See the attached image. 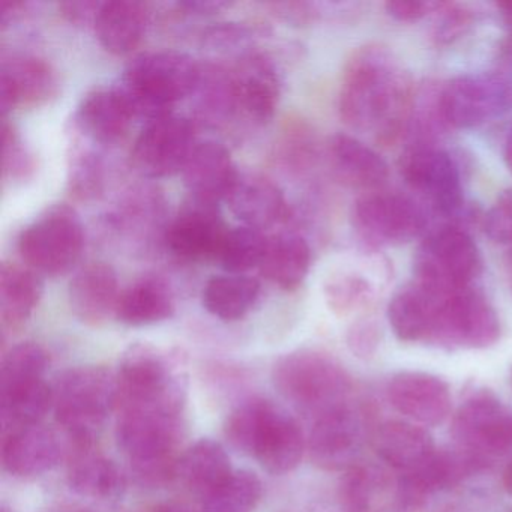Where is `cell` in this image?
<instances>
[{
    "instance_id": "cell-1",
    "label": "cell",
    "mask_w": 512,
    "mask_h": 512,
    "mask_svg": "<svg viewBox=\"0 0 512 512\" xmlns=\"http://www.w3.org/2000/svg\"><path fill=\"white\" fill-rule=\"evenodd\" d=\"M415 91L388 47L365 44L344 67L338 112L352 130L373 133L382 146L395 145L407 137Z\"/></svg>"
},
{
    "instance_id": "cell-2",
    "label": "cell",
    "mask_w": 512,
    "mask_h": 512,
    "mask_svg": "<svg viewBox=\"0 0 512 512\" xmlns=\"http://www.w3.org/2000/svg\"><path fill=\"white\" fill-rule=\"evenodd\" d=\"M224 434L236 451L250 455L272 475L295 470L307 449L298 421L283 407L262 397L239 403L227 416Z\"/></svg>"
},
{
    "instance_id": "cell-3",
    "label": "cell",
    "mask_w": 512,
    "mask_h": 512,
    "mask_svg": "<svg viewBox=\"0 0 512 512\" xmlns=\"http://www.w3.org/2000/svg\"><path fill=\"white\" fill-rule=\"evenodd\" d=\"M184 427V410H118L116 440L139 484L163 487L176 479Z\"/></svg>"
},
{
    "instance_id": "cell-4",
    "label": "cell",
    "mask_w": 512,
    "mask_h": 512,
    "mask_svg": "<svg viewBox=\"0 0 512 512\" xmlns=\"http://www.w3.org/2000/svg\"><path fill=\"white\" fill-rule=\"evenodd\" d=\"M200 64L175 50L143 53L125 68L119 89L134 118L148 122L173 115L179 101L191 97L199 82Z\"/></svg>"
},
{
    "instance_id": "cell-5",
    "label": "cell",
    "mask_w": 512,
    "mask_h": 512,
    "mask_svg": "<svg viewBox=\"0 0 512 512\" xmlns=\"http://www.w3.org/2000/svg\"><path fill=\"white\" fill-rule=\"evenodd\" d=\"M116 374L97 365L65 371L53 386L56 422L74 449L94 448L101 428L116 410Z\"/></svg>"
},
{
    "instance_id": "cell-6",
    "label": "cell",
    "mask_w": 512,
    "mask_h": 512,
    "mask_svg": "<svg viewBox=\"0 0 512 512\" xmlns=\"http://www.w3.org/2000/svg\"><path fill=\"white\" fill-rule=\"evenodd\" d=\"M272 380L281 397L311 421L352 401V377L337 359L320 350L299 349L281 356Z\"/></svg>"
},
{
    "instance_id": "cell-7",
    "label": "cell",
    "mask_w": 512,
    "mask_h": 512,
    "mask_svg": "<svg viewBox=\"0 0 512 512\" xmlns=\"http://www.w3.org/2000/svg\"><path fill=\"white\" fill-rule=\"evenodd\" d=\"M116 385V410H185L187 376L182 364L175 355L152 344H134L124 353Z\"/></svg>"
},
{
    "instance_id": "cell-8",
    "label": "cell",
    "mask_w": 512,
    "mask_h": 512,
    "mask_svg": "<svg viewBox=\"0 0 512 512\" xmlns=\"http://www.w3.org/2000/svg\"><path fill=\"white\" fill-rule=\"evenodd\" d=\"M481 271V251L461 226L431 232L419 245L413 262L415 283L442 295L473 287Z\"/></svg>"
},
{
    "instance_id": "cell-9",
    "label": "cell",
    "mask_w": 512,
    "mask_h": 512,
    "mask_svg": "<svg viewBox=\"0 0 512 512\" xmlns=\"http://www.w3.org/2000/svg\"><path fill=\"white\" fill-rule=\"evenodd\" d=\"M85 232L79 215L67 205H55L35 218L19 238V253L38 275L59 277L79 262Z\"/></svg>"
},
{
    "instance_id": "cell-10",
    "label": "cell",
    "mask_w": 512,
    "mask_h": 512,
    "mask_svg": "<svg viewBox=\"0 0 512 512\" xmlns=\"http://www.w3.org/2000/svg\"><path fill=\"white\" fill-rule=\"evenodd\" d=\"M436 295L427 343L443 349H487L499 341L500 320L484 293L475 287Z\"/></svg>"
},
{
    "instance_id": "cell-11",
    "label": "cell",
    "mask_w": 512,
    "mask_h": 512,
    "mask_svg": "<svg viewBox=\"0 0 512 512\" xmlns=\"http://www.w3.org/2000/svg\"><path fill=\"white\" fill-rule=\"evenodd\" d=\"M352 223L365 247L385 248L407 244L427 230L425 209L403 193L376 190L355 202Z\"/></svg>"
},
{
    "instance_id": "cell-12",
    "label": "cell",
    "mask_w": 512,
    "mask_h": 512,
    "mask_svg": "<svg viewBox=\"0 0 512 512\" xmlns=\"http://www.w3.org/2000/svg\"><path fill=\"white\" fill-rule=\"evenodd\" d=\"M455 446L484 464L512 449V412L490 389H475L452 419Z\"/></svg>"
},
{
    "instance_id": "cell-13",
    "label": "cell",
    "mask_w": 512,
    "mask_h": 512,
    "mask_svg": "<svg viewBox=\"0 0 512 512\" xmlns=\"http://www.w3.org/2000/svg\"><path fill=\"white\" fill-rule=\"evenodd\" d=\"M440 100L449 128L470 130L512 109V82L503 74H466L443 83Z\"/></svg>"
},
{
    "instance_id": "cell-14",
    "label": "cell",
    "mask_w": 512,
    "mask_h": 512,
    "mask_svg": "<svg viewBox=\"0 0 512 512\" xmlns=\"http://www.w3.org/2000/svg\"><path fill=\"white\" fill-rule=\"evenodd\" d=\"M400 172L406 184L443 217L463 214L460 167L437 145H409L401 155Z\"/></svg>"
},
{
    "instance_id": "cell-15",
    "label": "cell",
    "mask_w": 512,
    "mask_h": 512,
    "mask_svg": "<svg viewBox=\"0 0 512 512\" xmlns=\"http://www.w3.org/2000/svg\"><path fill=\"white\" fill-rule=\"evenodd\" d=\"M367 413L352 401L314 419L307 449L317 467L329 472H346L358 464L367 439Z\"/></svg>"
},
{
    "instance_id": "cell-16",
    "label": "cell",
    "mask_w": 512,
    "mask_h": 512,
    "mask_svg": "<svg viewBox=\"0 0 512 512\" xmlns=\"http://www.w3.org/2000/svg\"><path fill=\"white\" fill-rule=\"evenodd\" d=\"M193 119L173 115L148 122L134 143L131 158L140 175L160 179L182 172L196 148Z\"/></svg>"
},
{
    "instance_id": "cell-17",
    "label": "cell",
    "mask_w": 512,
    "mask_h": 512,
    "mask_svg": "<svg viewBox=\"0 0 512 512\" xmlns=\"http://www.w3.org/2000/svg\"><path fill=\"white\" fill-rule=\"evenodd\" d=\"M229 227L217 205L191 199L164 232L167 250L184 262H217Z\"/></svg>"
},
{
    "instance_id": "cell-18",
    "label": "cell",
    "mask_w": 512,
    "mask_h": 512,
    "mask_svg": "<svg viewBox=\"0 0 512 512\" xmlns=\"http://www.w3.org/2000/svg\"><path fill=\"white\" fill-rule=\"evenodd\" d=\"M235 89L236 118L265 125L274 118L281 98L277 65L265 53H244L229 65Z\"/></svg>"
},
{
    "instance_id": "cell-19",
    "label": "cell",
    "mask_w": 512,
    "mask_h": 512,
    "mask_svg": "<svg viewBox=\"0 0 512 512\" xmlns=\"http://www.w3.org/2000/svg\"><path fill=\"white\" fill-rule=\"evenodd\" d=\"M487 464L463 449L437 448L421 466L401 473L397 497L404 508H419L431 496L460 484Z\"/></svg>"
},
{
    "instance_id": "cell-20",
    "label": "cell",
    "mask_w": 512,
    "mask_h": 512,
    "mask_svg": "<svg viewBox=\"0 0 512 512\" xmlns=\"http://www.w3.org/2000/svg\"><path fill=\"white\" fill-rule=\"evenodd\" d=\"M59 79L49 61L29 53H16L0 67V107L2 115L16 109L44 106L58 95Z\"/></svg>"
},
{
    "instance_id": "cell-21",
    "label": "cell",
    "mask_w": 512,
    "mask_h": 512,
    "mask_svg": "<svg viewBox=\"0 0 512 512\" xmlns=\"http://www.w3.org/2000/svg\"><path fill=\"white\" fill-rule=\"evenodd\" d=\"M386 395L400 415L422 427L443 424L451 413V388L436 374L401 371L389 380Z\"/></svg>"
},
{
    "instance_id": "cell-22",
    "label": "cell",
    "mask_w": 512,
    "mask_h": 512,
    "mask_svg": "<svg viewBox=\"0 0 512 512\" xmlns=\"http://www.w3.org/2000/svg\"><path fill=\"white\" fill-rule=\"evenodd\" d=\"M238 175L229 149L212 140L197 143L182 170L191 199L208 205L226 200Z\"/></svg>"
},
{
    "instance_id": "cell-23",
    "label": "cell",
    "mask_w": 512,
    "mask_h": 512,
    "mask_svg": "<svg viewBox=\"0 0 512 512\" xmlns=\"http://www.w3.org/2000/svg\"><path fill=\"white\" fill-rule=\"evenodd\" d=\"M121 292L115 269L107 263L94 262L74 275L68 296L71 310L80 322L101 326L116 316Z\"/></svg>"
},
{
    "instance_id": "cell-24",
    "label": "cell",
    "mask_w": 512,
    "mask_h": 512,
    "mask_svg": "<svg viewBox=\"0 0 512 512\" xmlns=\"http://www.w3.org/2000/svg\"><path fill=\"white\" fill-rule=\"evenodd\" d=\"M226 202L242 226L253 229H268L289 218L283 191L259 173H239Z\"/></svg>"
},
{
    "instance_id": "cell-25",
    "label": "cell",
    "mask_w": 512,
    "mask_h": 512,
    "mask_svg": "<svg viewBox=\"0 0 512 512\" xmlns=\"http://www.w3.org/2000/svg\"><path fill=\"white\" fill-rule=\"evenodd\" d=\"M58 436L43 425L4 433L2 464L5 472L17 478H34L50 472L61 461Z\"/></svg>"
},
{
    "instance_id": "cell-26",
    "label": "cell",
    "mask_w": 512,
    "mask_h": 512,
    "mask_svg": "<svg viewBox=\"0 0 512 512\" xmlns=\"http://www.w3.org/2000/svg\"><path fill=\"white\" fill-rule=\"evenodd\" d=\"M328 160L341 184L364 193L382 190L389 178L386 161L370 146L349 134H335L329 140Z\"/></svg>"
},
{
    "instance_id": "cell-27",
    "label": "cell",
    "mask_w": 512,
    "mask_h": 512,
    "mask_svg": "<svg viewBox=\"0 0 512 512\" xmlns=\"http://www.w3.org/2000/svg\"><path fill=\"white\" fill-rule=\"evenodd\" d=\"M134 119L127 100L116 86L89 92L80 101L76 113L79 130L101 145H112L124 139Z\"/></svg>"
},
{
    "instance_id": "cell-28",
    "label": "cell",
    "mask_w": 512,
    "mask_h": 512,
    "mask_svg": "<svg viewBox=\"0 0 512 512\" xmlns=\"http://www.w3.org/2000/svg\"><path fill=\"white\" fill-rule=\"evenodd\" d=\"M149 23V11L137 0L101 2L94 29L104 50L116 56L128 55L142 43Z\"/></svg>"
},
{
    "instance_id": "cell-29",
    "label": "cell",
    "mask_w": 512,
    "mask_h": 512,
    "mask_svg": "<svg viewBox=\"0 0 512 512\" xmlns=\"http://www.w3.org/2000/svg\"><path fill=\"white\" fill-rule=\"evenodd\" d=\"M373 446L380 460L401 473L421 466L437 449L427 428L397 419L379 425L373 436Z\"/></svg>"
},
{
    "instance_id": "cell-30",
    "label": "cell",
    "mask_w": 512,
    "mask_h": 512,
    "mask_svg": "<svg viewBox=\"0 0 512 512\" xmlns=\"http://www.w3.org/2000/svg\"><path fill=\"white\" fill-rule=\"evenodd\" d=\"M67 478L74 493L92 500L119 499L127 488L121 467L94 448L70 451Z\"/></svg>"
},
{
    "instance_id": "cell-31",
    "label": "cell",
    "mask_w": 512,
    "mask_h": 512,
    "mask_svg": "<svg viewBox=\"0 0 512 512\" xmlns=\"http://www.w3.org/2000/svg\"><path fill=\"white\" fill-rule=\"evenodd\" d=\"M191 100L197 127L221 128L235 119V89L230 67L220 62L200 64L199 82Z\"/></svg>"
},
{
    "instance_id": "cell-32",
    "label": "cell",
    "mask_w": 512,
    "mask_h": 512,
    "mask_svg": "<svg viewBox=\"0 0 512 512\" xmlns=\"http://www.w3.org/2000/svg\"><path fill=\"white\" fill-rule=\"evenodd\" d=\"M232 473L226 448L212 439L197 440L185 449L176 466V479L202 499L217 490Z\"/></svg>"
},
{
    "instance_id": "cell-33",
    "label": "cell",
    "mask_w": 512,
    "mask_h": 512,
    "mask_svg": "<svg viewBox=\"0 0 512 512\" xmlns=\"http://www.w3.org/2000/svg\"><path fill=\"white\" fill-rule=\"evenodd\" d=\"M175 311L170 287L161 278L143 277L122 290L115 317L127 326H149L166 322Z\"/></svg>"
},
{
    "instance_id": "cell-34",
    "label": "cell",
    "mask_w": 512,
    "mask_h": 512,
    "mask_svg": "<svg viewBox=\"0 0 512 512\" xmlns=\"http://www.w3.org/2000/svg\"><path fill=\"white\" fill-rule=\"evenodd\" d=\"M43 296L37 272L17 263H4L0 271V322L5 331L22 328Z\"/></svg>"
},
{
    "instance_id": "cell-35",
    "label": "cell",
    "mask_w": 512,
    "mask_h": 512,
    "mask_svg": "<svg viewBox=\"0 0 512 512\" xmlns=\"http://www.w3.org/2000/svg\"><path fill=\"white\" fill-rule=\"evenodd\" d=\"M311 266V248L302 236L281 233L271 236L266 244L260 272L274 286L292 292L298 289Z\"/></svg>"
},
{
    "instance_id": "cell-36",
    "label": "cell",
    "mask_w": 512,
    "mask_h": 512,
    "mask_svg": "<svg viewBox=\"0 0 512 512\" xmlns=\"http://www.w3.org/2000/svg\"><path fill=\"white\" fill-rule=\"evenodd\" d=\"M436 295L413 281L395 293L388 305V322L395 337L404 343H427L433 326Z\"/></svg>"
},
{
    "instance_id": "cell-37",
    "label": "cell",
    "mask_w": 512,
    "mask_h": 512,
    "mask_svg": "<svg viewBox=\"0 0 512 512\" xmlns=\"http://www.w3.org/2000/svg\"><path fill=\"white\" fill-rule=\"evenodd\" d=\"M260 295L259 281L242 274L217 275L203 287V307L209 314L236 322L250 313Z\"/></svg>"
},
{
    "instance_id": "cell-38",
    "label": "cell",
    "mask_w": 512,
    "mask_h": 512,
    "mask_svg": "<svg viewBox=\"0 0 512 512\" xmlns=\"http://www.w3.org/2000/svg\"><path fill=\"white\" fill-rule=\"evenodd\" d=\"M0 395L4 433L41 424L53 409V388L46 379L2 389Z\"/></svg>"
},
{
    "instance_id": "cell-39",
    "label": "cell",
    "mask_w": 512,
    "mask_h": 512,
    "mask_svg": "<svg viewBox=\"0 0 512 512\" xmlns=\"http://www.w3.org/2000/svg\"><path fill=\"white\" fill-rule=\"evenodd\" d=\"M442 85L430 80L416 88L407 130V137L412 140L410 145H436L440 137L451 131L440 100Z\"/></svg>"
},
{
    "instance_id": "cell-40",
    "label": "cell",
    "mask_w": 512,
    "mask_h": 512,
    "mask_svg": "<svg viewBox=\"0 0 512 512\" xmlns=\"http://www.w3.org/2000/svg\"><path fill=\"white\" fill-rule=\"evenodd\" d=\"M262 496V481L256 473L233 470L217 490L203 499L202 512H254Z\"/></svg>"
},
{
    "instance_id": "cell-41",
    "label": "cell",
    "mask_w": 512,
    "mask_h": 512,
    "mask_svg": "<svg viewBox=\"0 0 512 512\" xmlns=\"http://www.w3.org/2000/svg\"><path fill=\"white\" fill-rule=\"evenodd\" d=\"M268 236L263 230L241 226L229 229L217 262L230 274H242L260 266L265 256Z\"/></svg>"
},
{
    "instance_id": "cell-42",
    "label": "cell",
    "mask_w": 512,
    "mask_h": 512,
    "mask_svg": "<svg viewBox=\"0 0 512 512\" xmlns=\"http://www.w3.org/2000/svg\"><path fill=\"white\" fill-rule=\"evenodd\" d=\"M49 364V353L40 344L32 341L16 344L2 359L0 391L46 379Z\"/></svg>"
},
{
    "instance_id": "cell-43",
    "label": "cell",
    "mask_w": 512,
    "mask_h": 512,
    "mask_svg": "<svg viewBox=\"0 0 512 512\" xmlns=\"http://www.w3.org/2000/svg\"><path fill=\"white\" fill-rule=\"evenodd\" d=\"M323 295L332 313L337 316H349L373 301L374 286L359 272L341 271L325 281Z\"/></svg>"
},
{
    "instance_id": "cell-44",
    "label": "cell",
    "mask_w": 512,
    "mask_h": 512,
    "mask_svg": "<svg viewBox=\"0 0 512 512\" xmlns=\"http://www.w3.org/2000/svg\"><path fill=\"white\" fill-rule=\"evenodd\" d=\"M382 485L383 476L371 467L359 463L350 467L341 479V512H370Z\"/></svg>"
},
{
    "instance_id": "cell-45",
    "label": "cell",
    "mask_w": 512,
    "mask_h": 512,
    "mask_svg": "<svg viewBox=\"0 0 512 512\" xmlns=\"http://www.w3.org/2000/svg\"><path fill=\"white\" fill-rule=\"evenodd\" d=\"M478 16V11L472 5L442 2L434 14L431 40L437 46H451L473 28Z\"/></svg>"
},
{
    "instance_id": "cell-46",
    "label": "cell",
    "mask_w": 512,
    "mask_h": 512,
    "mask_svg": "<svg viewBox=\"0 0 512 512\" xmlns=\"http://www.w3.org/2000/svg\"><path fill=\"white\" fill-rule=\"evenodd\" d=\"M68 188L76 200H92L104 190V166L94 152L82 151L73 158L68 170Z\"/></svg>"
},
{
    "instance_id": "cell-47",
    "label": "cell",
    "mask_w": 512,
    "mask_h": 512,
    "mask_svg": "<svg viewBox=\"0 0 512 512\" xmlns=\"http://www.w3.org/2000/svg\"><path fill=\"white\" fill-rule=\"evenodd\" d=\"M4 178L23 181L34 172L35 164L31 152L23 145L22 137L13 124L4 118Z\"/></svg>"
},
{
    "instance_id": "cell-48",
    "label": "cell",
    "mask_w": 512,
    "mask_h": 512,
    "mask_svg": "<svg viewBox=\"0 0 512 512\" xmlns=\"http://www.w3.org/2000/svg\"><path fill=\"white\" fill-rule=\"evenodd\" d=\"M347 347L356 358L370 361L379 352L382 331L373 319H361L350 326L346 335Z\"/></svg>"
},
{
    "instance_id": "cell-49",
    "label": "cell",
    "mask_w": 512,
    "mask_h": 512,
    "mask_svg": "<svg viewBox=\"0 0 512 512\" xmlns=\"http://www.w3.org/2000/svg\"><path fill=\"white\" fill-rule=\"evenodd\" d=\"M484 229L494 242L512 247V188L506 190L485 214Z\"/></svg>"
},
{
    "instance_id": "cell-50",
    "label": "cell",
    "mask_w": 512,
    "mask_h": 512,
    "mask_svg": "<svg viewBox=\"0 0 512 512\" xmlns=\"http://www.w3.org/2000/svg\"><path fill=\"white\" fill-rule=\"evenodd\" d=\"M442 2H431V0H398V2H388L385 5L386 13L389 17L400 23H415L425 19L428 16H434L439 10Z\"/></svg>"
},
{
    "instance_id": "cell-51",
    "label": "cell",
    "mask_w": 512,
    "mask_h": 512,
    "mask_svg": "<svg viewBox=\"0 0 512 512\" xmlns=\"http://www.w3.org/2000/svg\"><path fill=\"white\" fill-rule=\"evenodd\" d=\"M253 34V29L241 23H224V25L212 26L206 31V46L212 49H227V47H236L238 44H244Z\"/></svg>"
},
{
    "instance_id": "cell-52",
    "label": "cell",
    "mask_w": 512,
    "mask_h": 512,
    "mask_svg": "<svg viewBox=\"0 0 512 512\" xmlns=\"http://www.w3.org/2000/svg\"><path fill=\"white\" fill-rule=\"evenodd\" d=\"M101 2H92V0H79V2H64L59 5L62 16L71 23L95 22Z\"/></svg>"
},
{
    "instance_id": "cell-53",
    "label": "cell",
    "mask_w": 512,
    "mask_h": 512,
    "mask_svg": "<svg viewBox=\"0 0 512 512\" xmlns=\"http://www.w3.org/2000/svg\"><path fill=\"white\" fill-rule=\"evenodd\" d=\"M151 512H196L191 506L179 502H166L155 506Z\"/></svg>"
},
{
    "instance_id": "cell-54",
    "label": "cell",
    "mask_w": 512,
    "mask_h": 512,
    "mask_svg": "<svg viewBox=\"0 0 512 512\" xmlns=\"http://www.w3.org/2000/svg\"><path fill=\"white\" fill-rule=\"evenodd\" d=\"M503 158H505L506 167L512 173V125L506 134L505 146H503Z\"/></svg>"
},
{
    "instance_id": "cell-55",
    "label": "cell",
    "mask_w": 512,
    "mask_h": 512,
    "mask_svg": "<svg viewBox=\"0 0 512 512\" xmlns=\"http://www.w3.org/2000/svg\"><path fill=\"white\" fill-rule=\"evenodd\" d=\"M497 10L500 11V16H502L503 22H505V25L508 26L512 32V2L497 4Z\"/></svg>"
},
{
    "instance_id": "cell-56",
    "label": "cell",
    "mask_w": 512,
    "mask_h": 512,
    "mask_svg": "<svg viewBox=\"0 0 512 512\" xmlns=\"http://www.w3.org/2000/svg\"><path fill=\"white\" fill-rule=\"evenodd\" d=\"M505 275L508 281L509 290L512 292V247L509 248L505 256Z\"/></svg>"
},
{
    "instance_id": "cell-57",
    "label": "cell",
    "mask_w": 512,
    "mask_h": 512,
    "mask_svg": "<svg viewBox=\"0 0 512 512\" xmlns=\"http://www.w3.org/2000/svg\"><path fill=\"white\" fill-rule=\"evenodd\" d=\"M503 485H505V490L512 496V460L506 466L505 472H503Z\"/></svg>"
},
{
    "instance_id": "cell-58",
    "label": "cell",
    "mask_w": 512,
    "mask_h": 512,
    "mask_svg": "<svg viewBox=\"0 0 512 512\" xmlns=\"http://www.w3.org/2000/svg\"><path fill=\"white\" fill-rule=\"evenodd\" d=\"M46 512H86V509L74 508V506H56Z\"/></svg>"
},
{
    "instance_id": "cell-59",
    "label": "cell",
    "mask_w": 512,
    "mask_h": 512,
    "mask_svg": "<svg viewBox=\"0 0 512 512\" xmlns=\"http://www.w3.org/2000/svg\"><path fill=\"white\" fill-rule=\"evenodd\" d=\"M2 512H13V511H11V509H8L7 506H4V508H2Z\"/></svg>"
},
{
    "instance_id": "cell-60",
    "label": "cell",
    "mask_w": 512,
    "mask_h": 512,
    "mask_svg": "<svg viewBox=\"0 0 512 512\" xmlns=\"http://www.w3.org/2000/svg\"><path fill=\"white\" fill-rule=\"evenodd\" d=\"M509 377H511V385H512V367H511V374H509Z\"/></svg>"
},
{
    "instance_id": "cell-61",
    "label": "cell",
    "mask_w": 512,
    "mask_h": 512,
    "mask_svg": "<svg viewBox=\"0 0 512 512\" xmlns=\"http://www.w3.org/2000/svg\"><path fill=\"white\" fill-rule=\"evenodd\" d=\"M86 512H92V511H88V509H86Z\"/></svg>"
},
{
    "instance_id": "cell-62",
    "label": "cell",
    "mask_w": 512,
    "mask_h": 512,
    "mask_svg": "<svg viewBox=\"0 0 512 512\" xmlns=\"http://www.w3.org/2000/svg\"><path fill=\"white\" fill-rule=\"evenodd\" d=\"M512 512V511H511Z\"/></svg>"
}]
</instances>
